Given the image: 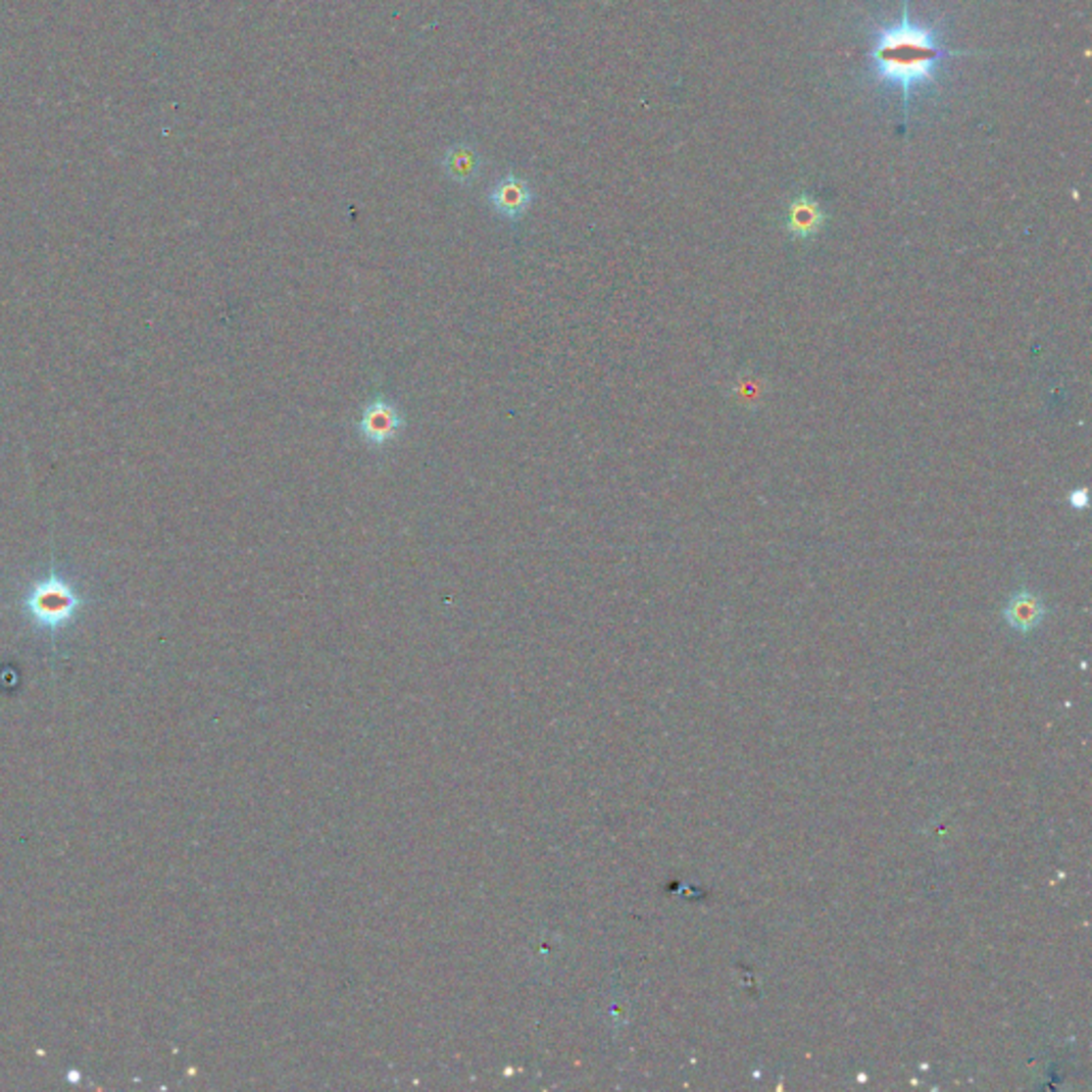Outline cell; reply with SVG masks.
Masks as SVG:
<instances>
[{
    "instance_id": "4",
    "label": "cell",
    "mask_w": 1092,
    "mask_h": 1092,
    "mask_svg": "<svg viewBox=\"0 0 1092 1092\" xmlns=\"http://www.w3.org/2000/svg\"><path fill=\"white\" fill-rule=\"evenodd\" d=\"M828 223V214L823 212L819 201H816L811 194H798L787 205L785 212V230L787 235L796 241H809L818 237L823 226Z\"/></svg>"
},
{
    "instance_id": "2",
    "label": "cell",
    "mask_w": 1092,
    "mask_h": 1092,
    "mask_svg": "<svg viewBox=\"0 0 1092 1092\" xmlns=\"http://www.w3.org/2000/svg\"><path fill=\"white\" fill-rule=\"evenodd\" d=\"M404 427H406L404 412L399 410L397 404H393L391 399H386L382 395L373 397L372 402L363 406L361 419L357 424L361 440L370 448H382L386 444H391L399 435V431H404Z\"/></svg>"
},
{
    "instance_id": "8",
    "label": "cell",
    "mask_w": 1092,
    "mask_h": 1092,
    "mask_svg": "<svg viewBox=\"0 0 1092 1092\" xmlns=\"http://www.w3.org/2000/svg\"><path fill=\"white\" fill-rule=\"evenodd\" d=\"M1069 504H1071V508H1075V511H1084V508H1088V491L1086 489L1071 491Z\"/></svg>"
},
{
    "instance_id": "5",
    "label": "cell",
    "mask_w": 1092,
    "mask_h": 1092,
    "mask_svg": "<svg viewBox=\"0 0 1092 1092\" xmlns=\"http://www.w3.org/2000/svg\"><path fill=\"white\" fill-rule=\"evenodd\" d=\"M1003 615H1005V621L1010 623L1016 632L1028 634L1043 623V619L1048 615V606L1041 596H1037V593L1022 587L1014 593L1010 602H1007Z\"/></svg>"
},
{
    "instance_id": "6",
    "label": "cell",
    "mask_w": 1092,
    "mask_h": 1092,
    "mask_svg": "<svg viewBox=\"0 0 1092 1092\" xmlns=\"http://www.w3.org/2000/svg\"><path fill=\"white\" fill-rule=\"evenodd\" d=\"M480 154L474 148H468V145H455L444 154L442 161L446 175L464 186L472 184L480 175Z\"/></svg>"
},
{
    "instance_id": "3",
    "label": "cell",
    "mask_w": 1092,
    "mask_h": 1092,
    "mask_svg": "<svg viewBox=\"0 0 1092 1092\" xmlns=\"http://www.w3.org/2000/svg\"><path fill=\"white\" fill-rule=\"evenodd\" d=\"M489 205L491 210L500 216L506 218V221H521V218L525 216V212L531 208L533 203V190L529 188V184L525 179L517 177L515 174H508L506 177H502L497 184L491 188L489 192Z\"/></svg>"
},
{
    "instance_id": "7",
    "label": "cell",
    "mask_w": 1092,
    "mask_h": 1092,
    "mask_svg": "<svg viewBox=\"0 0 1092 1092\" xmlns=\"http://www.w3.org/2000/svg\"><path fill=\"white\" fill-rule=\"evenodd\" d=\"M760 391H762V384L756 382L754 378L747 380V382H738V395H740V399H743V402H756V399L760 397Z\"/></svg>"
},
{
    "instance_id": "1",
    "label": "cell",
    "mask_w": 1092,
    "mask_h": 1092,
    "mask_svg": "<svg viewBox=\"0 0 1092 1092\" xmlns=\"http://www.w3.org/2000/svg\"><path fill=\"white\" fill-rule=\"evenodd\" d=\"M973 54L975 52H961L943 45L937 30L912 18L909 0H903L899 20L872 26L870 30L869 58L872 81L899 92L905 124L909 123L914 90L934 86L939 81L937 71L943 60Z\"/></svg>"
}]
</instances>
